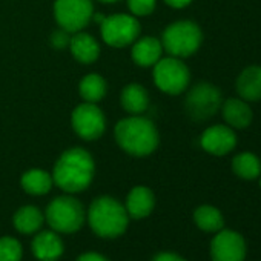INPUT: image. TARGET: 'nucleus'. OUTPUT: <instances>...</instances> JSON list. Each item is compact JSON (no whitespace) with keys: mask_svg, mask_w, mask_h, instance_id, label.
<instances>
[{"mask_svg":"<svg viewBox=\"0 0 261 261\" xmlns=\"http://www.w3.org/2000/svg\"><path fill=\"white\" fill-rule=\"evenodd\" d=\"M94 177V160L82 148L68 149L60 155L54 166L53 181L66 192L85 191Z\"/></svg>","mask_w":261,"mask_h":261,"instance_id":"obj_1","label":"nucleus"},{"mask_svg":"<svg viewBox=\"0 0 261 261\" xmlns=\"http://www.w3.org/2000/svg\"><path fill=\"white\" fill-rule=\"evenodd\" d=\"M115 139L121 149L137 157L149 155L159 146L155 124L149 118L140 115L120 120L115 126Z\"/></svg>","mask_w":261,"mask_h":261,"instance_id":"obj_2","label":"nucleus"},{"mask_svg":"<svg viewBox=\"0 0 261 261\" xmlns=\"http://www.w3.org/2000/svg\"><path fill=\"white\" fill-rule=\"evenodd\" d=\"M91 229L103 238L121 235L129 221L126 207L112 197H98L92 201L88 211Z\"/></svg>","mask_w":261,"mask_h":261,"instance_id":"obj_3","label":"nucleus"},{"mask_svg":"<svg viewBox=\"0 0 261 261\" xmlns=\"http://www.w3.org/2000/svg\"><path fill=\"white\" fill-rule=\"evenodd\" d=\"M201 40L203 34L197 23L191 20H180L165 30L162 46L171 57L183 59L197 53Z\"/></svg>","mask_w":261,"mask_h":261,"instance_id":"obj_4","label":"nucleus"},{"mask_svg":"<svg viewBox=\"0 0 261 261\" xmlns=\"http://www.w3.org/2000/svg\"><path fill=\"white\" fill-rule=\"evenodd\" d=\"M46 221L56 230L62 233L77 232L85 223V209L82 203L69 195L54 198L46 207Z\"/></svg>","mask_w":261,"mask_h":261,"instance_id":"obj_5","label":"nucleus"},{"mask_svg":"<svg viewBox=\"0 0 261 261\" xmlns=\"http://www.w3.org/2000/svg\"><path fill=\"white\" fill-rule=\"evenodd\" d=\"M189 69L177 57L160 59L154 68V82L166 94H181L189 85Z\"/></svg>","mask_w":261,"mask_h":261,"instance_id":"obj_6","label":"nucleus"},{"mask_svg":"<svg viewBox=\"0 0 261 261\" xmlns=\"http://www.w3.org/2000/svg\"><path fill=\"white\" fill-rule=\"evenodd\" d=\"M223 105L221 92L211 83L195 85L186 97V111L191 118L201 121L214 117Z\"/></svg>","mask_w":261,"mask_h":261,"instance_id":"obj_7","label":"nucleus"},{"mask_svg":"<svg viewBox=\"0 0 261 261\" xmlns=\"http://www.w3.org/2000/svg\"><path fill=\"white\" fill-rule=\"evenodd\" d=\"M54 13L62 30L77 33L91 22L94 7L91 0H56Z\"/></svg>","mask_w":261,"mask_h":261,"instance_id":"obj_8","label":"nucleus"},{"mask_svg":"<svg viewBox=\"0 0 261 261\" xmlns=\"http://www.w3.org/2000/svg\"><path fill=\"white\" fill-rule=\"evenodd\" d=\"M140 33V23L136 17L127 14H115L101 20L103 40L115 48L133 43Z\"/></svg>","mask_w":261,"mask_h":261,"instance_id":"obj_9","label":"nucleus"},{"mask_svg":"<svg viewBox=\"0 0 261 261\" xmlns=\"http://www.w3.org/2000/svg\"><path fill=\"white\" fill-rule=\"evenodd\" d=\"M105 115L94 103H83L72 112V127L83 140H95L105 133Z\"/></svg>","mask_w":261,"mask_h":261,"instance_id":"obj_10","label":"nucleus"},{"mask_svg":"<svg viewBox=\"0 0 261 261\" xmlns=\"http://www.w3.org/2000/svg\"><path fill=\"white\" fill-rule=\"evenodd\" d=\"M211 258L212 261H244V238L235 230H218L211 243Z\"/></svg>","mask_w":261,"mask_h":261,"instance_id":"obj_11","label":"nucleus"},{"mask_svg":"<svg viewBox=\"0 0 261 261\" xmlns=\"http://www.w3.org/2000/svg\"><path fill=\"white\" fill-rule=\"evenodd\" d=\"M201 148L212 155H226L237 146V136L230 126L215 124L207 127L201 136Z\"/></svg>","mask_w":261,"mask_h":261,"instance_id":"obj_12","label":"nucleus"},{"mask_svg":"<svg viewBox=\"0 0 261 261\" xmlns=\"http://www.w3.org/2000/svg\"><path fill=\"white\" fill-rule=\"evenodd\" d=\"M33 253L40 261H57L63 253V241L54 230H42L33 240Z\"/></svg>","mask_w":261,"mask_h":261,"instance_id":"obj_13","label":"nucleus"},{"mask_svg":"<svg viewBox=\"0 0 261 261\" xmlns=\"http://www.w3.org/2000/svg\"><path fill=\"white\" fill-rule=\"evenodd\" d=\"M221 111H223V117H224L226 123L235 129L247 127L253 118L250 106L243 98H235V97L227 98L221 105Z\"/></svg>","mask_w":261,"mask_h":261,"instance_id":"obj_14","label":"nucleus"},{"mask_svg":"<svg viewBox=\"0 0 261 261\" xmlns=\"http://www.w3.org/2000/svg\"><path fill=\"white\" fill-rule=\"evenodd\" d=\"M155 204V198L151 189L145 186H137L129 192L126 200V212L133 218H145L148 217Z\"/></svg>","mask_w":261,"mask_h":261,"instance_id":"obj_15","label":"nucleus"},{"mask_svg":"<svg viewBox=\"0 0 261 261\" xmlns=\"http://www.w3.org/2000/svg\"><path fill=\"white\" fill-rule=\"evenodd\" d=\"M237 92L246 101L261 100V66H247L237 79Z\"/></svg>","mask_w":261,"mask_h":261,"instance_id":"obj_16","label":"nucleus"},{"mask_svg":"<svg viewBox=\"0 0 261 261\" xmlns=\"http://www.w3.org/2000/svg\"><path fill=\"white\" fill-rule=\"evenodd\" d=\"M163 46L155 37L140 39L133 48V59L140 66H152L162 59Z\"/></svg>","mask_w":261,"mask_h":261,"instance_id":"obj_17","label":"nucleus"},{"mask_svg":"<svg viewBox=\"0 0 261 261\" xmlns=\"http://www.w3.org/2000/svg\"><path fill=\"white\" fill-rule=\"evenodd\" d=\"M69 48L72 56L80 63H92L97 60L100 54V48L97 40L89 34H75L69 40Z\"/></svg>","mask_w":261,"mask_h":261,"instance_id":"obj_18","label":"nucleus"},{"mask_svg":"<svg viewBox=\"0 0 261 261\" xmlns=\"http://www.w3.org/2000/svg\"><path fill=\"white\" fill-rule=\"evenodd\" d=\"M121 106L133 115L143 114L149 106V95L142 85H127L121 92Z\"/></svg>","mask_w":261,"mask_h":261,"instance_id":"obj_19","label":"nucleus"},{"mask_svg":"<svg viewBox=\"0 0 261 261\" xmlns=\"http://www.w3.org/2000/svg\"><path fill=\"white\" fill-rule=\"evenodd\" d=\"M43 214L40 212V209H37L36 206H23L20 207L13 221H14V226L19 232L22 233H34L37 232L42 224H43Z\"/></svg>","mask_w":261,"mask_h":261,"instance_id":"obj_20","label":"nucleus"},{"mask_svg":"<svg viewBox=\"0 0 261 261\" xmlns=\"http://www.w3.org/2000/svg\"><path fill=\"white\" fill-rule=\"evenodd\" d=\"M194 221L204 232H215L217 233L224 226V218H223L221 212L217 207L209 206V204H203V206L195 209Z\"/></svg>","mask_w":261,"mask_h":261,"instance_id":"obj_21","label":"nucleus"},{"mask_svg":"<svg viewBox=\"0 0 261 261\" xmlns=\"http://www.w3.org/2000/svg\"><path fill=\"white\" fill-rule=\"evenodd\" d=\"M232 169L243 180H255L261 175V162L252 152H241L232 160Z\"/></svg>","mask_w":261,"mask_h":261,"instance_id":"obj_22","label":"nucleus"},{"mask_svg":"<svg viewBox=\"0 0 261 261\" xmlns=\"http://www.w3.org/2000/svg\"><path fill=\"white\" fill-rule=\"evenodd\" d=\"M53 186V177L42 169H31L22 177V188L31 195H45Z\"/></svg>","mask_w":261,"mask_h":261,"instance_id":"obj_23","label":"nucleus"},{"mask_svg":"<svg viewBox=\"0 0 261 261\" xmlns=\"http://www.w3.org/2000/svg\"><path fill=\"white\" fill-rule=\"evenodd\" d=\"M106 94V83L98 74L86 75L80 83V95L88 103H97Z\"/></svg>","mask_w":261,"mask_h":261,"instance_id":"obj_24","label":"nucleus"},{"mask_svg":"<svg viewBox=\"0 0 261 261\" xmlns=\"http://www.w3.org/2000/svg\"><path fill=\"white\" fill-rule=\"evenodd\" d=\"M22 244L13 237L0 238V261H22Z\"/></svg>","mask_w":261,"mask_h":261,"instance_id":"obj_25","label":"nucleus"},{"mask_svg":"<svg viewBox=\"0 0 261 261\" xmlns=\"http://www.w3.org/2000/svg\"><path fill=\"white\" fill-rule=\"evenodd\" d=\"M127 7L134 16H148L155 8V0H127Z\"/></svg>","mask_w":261,"mask_h":261,"instance_id":"obj_26","label":"nucleus"},{"mask_svg":"<svg viewBox=\"0 0 261 261\" xmlns=\"http://www.w3.org/2000/svg\"><path fill=\"white\" fill-rule=\"evenodd\" d=\"M69 40H71V37L68 36V31H65V30L54 33V36L51 39V42L56 48H63V46L69 45Z\"/></svg>","mask_w":261,"mask_h":261,"instance_id":"obj_27","label":"nucleus"},{"mask_svg":"<svg viewBox=\"0 0 261 261\" xmlns=\"http://www.w3.org/2000/svg\"><path fill=\"white\" fill-rule=\"evenodd\" d=\"M152 261H186V259L174 252H160L152 258Z\"/></svg>","mask_w":261,"mask_h":261,"instance_id":"obj_28","label":"nucleus"},{"mask_svg":"<svg viewBox=\"0 0 261 261\" xmlns=\"http://www.w3.org/2000/svg\"><path fill=\"white\" fill-rule=\"evenodd\" d=\"M77 261H109V259L97 252H85L77 258Z\"/></svg>","mask_w":261,"mask_h":261,"instance_id":"obj_29","label":"nucleus"},{"mask_svg":"<svg viewBox=\"0 0 261 261\" xmlns=\"http://www.w3.org/2000/svg\"><path fill=\"white\" fill-rule=\"evenodd\" d=\"M165 2L172 8H185L192 2V0H165Z\"/></svg>","mask_w":261,"mask_h":261,"instance_id":"obj_30","label":"nucleus"},{"mask_svg":"<svg viewBox=\"0 0 261 261\" xmlns=\"http://www.w3.org/2000/svg\"><path fill=\"white\" fill-rule=\"evenodd\" d=\"M103 4H114V2H118V0H100Z\"/></svg>","mask_w":261,"mask_h":261,"instance_id":"obj_31","label":"nucleus"},{"mask_svg":"<svg viewBox=\"0 0 261 261\" xmlns=\"http://www.w3.org/2000/svg\"><path fill=\"white\" fill-rule=\"evenodd\" d=\"M259 188H261V175H259Z\"/></svg>","mask_w":261,"mask_h":261,"instance_id":"obj_32","label":"nucleus"}]
</instances>
